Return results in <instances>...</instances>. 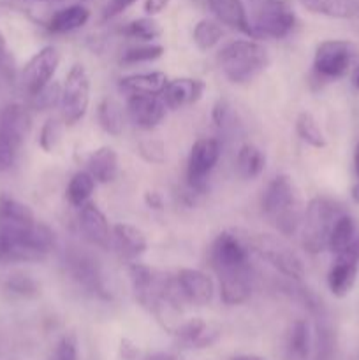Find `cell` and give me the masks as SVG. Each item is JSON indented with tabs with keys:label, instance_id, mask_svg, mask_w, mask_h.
<instances>
[{
	"label": "cell",
	"instance_id": "6da1fadb",
	"mask_svg": "<svg viewBox=\"0 0 359 360\" xmlns=\"http://www.w3.org/2000/svg\"><path fill=\"white\" fill-rule=\"evenodd\" d=\"M55 248V232L35 220L34 211L14 197L0 195V266L41 262Z\"/></svg>",
	"mask_w": 359,
	"mask_h": 360
},
{
	"label": "cell",
	"instance_id": "7a4b0ae2",
	"mask_svg": "<svg viewBox=\"0 0 359 360\" xmlns=\"http://www.w3.org/2000/svg\"><path fill=\"white\" fill-rule=\"evenodd\" d=\"M260 207L267 220L282 236H294L301 229L305 210L299 200L294 181L280 174L270 181L263 193Z\"/></svg>",
	"mask_w": 359,
	"mask_h": 360
},
{
	"label": "cell",
	"instance_id": "3957f363",
	"mask_svg": "<svg viewBox=\"0 0 359 360\" xmlns=\"http://www.w3.org/2000/svg\"><path fill=\"white\" fill-rule=\"evenodd\" d=\"M217 62L224 76L234 84L256 79L270 67L271 58L266 46L257 39H236L218 51Z\"/></svg>",
	"mask_w": 359,
	"mask_h": 360
},
{
	"label": "cell",
	"instance_id": "277c9868",
	"mask_svg": "<svg viewBox=\"0 0 359 360\" xmlns=\"http://www.w3.org/2000/svg\"><path fill=\"white\" fill-rule=\"evenodd\" d=\"M252 23L256 39H285L296 28V18L292 0H250Z\"/></svg>",
	"mask_w": 359,
	"mask_h": 360
},
{
	"label": "cell",
	"instance_id": "5b68a950",
	"mask_svg": "<svg viewBox=\"0 0 359 360\" xmlns=\"http://www.w3.org/2000/svg\"><path fill=\"white\" fill-rule=\"evenodd\" d=\"M341 214L340 207L327 197H313L306 204L301 224L303 248L312 255H319L327 250L331 227Z\"/></svg>",
	"mask_w": 359,
	"mask_h": 360
},
{
	"label": "cell",
	"instance_id": "8992f818",
	"mask_svg": "<svg viewBox=\"0 0 359 360\" xmlns=\"http://www.w3.org/2000/svg\"><path fill=\"white\" fill-rule=\"evenodd\" d=\"M30 129L32 116L27 105L13 102L0 111V172L13 167Z\"/></svg>",
	"mask_w": 359,
	"mask_h": 360
},
{
	"label": "cell",
	"instance_id": "52a82bcc",
	"mask_svg": "<svg viewBox=\"0 0 359 360\" xmlns=\"http://www.w3.org/2000/svg\"><path fill=\"white\" fill-rule=\"evenodd\" d=\"M90 74L83 63H73L67 70L60 95V118L73 127L87 116L90 105Z\"/></svg>",
	"mask_w": 359,
	"mask_h": 360
},
{
	"label": "cell",
	"instance_id": "ba28073f",
	"mask_svg": "<svg viewBox=\"0 0 359 360\" xmlns=\"http://www.w3.org/2000/svg\"><path fill=\"white\" fill-rule=\"evenodd\" d=\"M250 246L264 262L270 264L273 269L284 274L285 278L292 281H303V278H305L303 260L284 239L271 234H257L250 241Z\"/></svg>",
	"mask_w": 359,
	"mask_h": 360
},
{
	"label": "cell",
	"instance_id": "9c48e42d",
	"mask_svg": "<svg viewBox=\"0 0 359 360\" xmlns=\"http://www.w3.org/2000/svg\"><path fill=\"white\" fill-rule=\"evenodd\" d=\"M355 46L344 39L322 41L313 55V72L320 79H338L351 70L355 60Z\"/></svg>",
	"mask_w": 359,
	"mask_h": 360
},
{
	"label": "cell",
	"instance_id": "30bf717a",
	"mask_svg": "<svg viewBox=\"0 0 359 360\" xmlns=\"http://www.w3.org/2000/svg\"><path fill=\"white\" fill-rule=\"evenodd\" d=\"M210 262L218 276L229 273L248 271L250 267V248L238 234L224 231L215 238L210 250Z\"/></svg>",
	"mask_w": 359,
	"mask_h": 360
},
{
	"label": "cell",
	"instance_id": "8fae6325",
	"mask_svg": "<svg viewBox=\"0 0 359 360\" xmlns=\"http://www.w3.org/2000/svg\"><path fill=\"white\" fill-rule=\"evenodd\" d=\"M222 155L220 141L215 137L197 139L190 148L189 162H187V186L204 193L208 188V178L217 167Z\"/></svg>",
	"mask_w": 359,
	"mask_h": 360
},
{
	"label": "cell",
	"instance_id": "7c38bea8",
	"mask_svg": "<svg viewBox=\"0 0 359 360\" xmlns=\"http://www.w3.org/2000/svg\"><path fill=\"white\" fill-rule=\"evenodd\" d=\"M60 65V53L55 46H44L39 49L30 60L23 65L20 74V83L28 97L42 90L55 77Z\"/></svg>",
	"mask_w": 359,
	"mask_h": 360
},
{
	"label": "cell",
	"instance_id": "4fadbf2b",
	"mask_svg": "<svg viewBox=\"0 0 359 360\" xmlns=\"http://www.w3.org/2000/svg\"><path fill=\"white\" fill-rule=\"evenodd\" d=\"M359 269V238L344 252L336 253L327 273V287L329 292L338 299H344L351 294L358 280Z\"/></svg>",
	"mask_w": 359,
	"mask_h": 360
},
{
	"label": "cell",
	"instance_id": "5bb4252c",
	"mask_svg": "<svg viewBox=\"0 0 359 360\" xmlns=\"http://www.w3.org/2000/svg\"><path fill=\"white\" fill-rule=\"evenodd\" d=\"M125 112L137 129L153 130L164 122L168 105L164 104L160 95L130 94L127 95Z\"/></svg>",
	"mask_w": 359,
	"mask_h": 360
},
{
	"label": "cell",
	"instance_id": "9a60e30c",
	"mask_svg": "<svg viewBox=\"0 0 359 360\" xmlns=\"http://www.w3.org/2000/svg\"><path fill=\"white\" fill-rule=\"evenodd\" d=\"M77 225L80 232L87 243L101 250H108L113 241V229L109 227V221L101 207L88 200L84 206L77 210Z\"/></svg>",
	"mask_w": 359,
	"mask_h": 360
},
{
	"label": "cell",
	"instance_id": "2e32d148",
	"mask_svg": "<svg viewBox=\"0 0 359 360\" xmlns=\"http://www.w3.org/2000/svg\"><path fill=\"white\" fill-rule=\"evenodd\" d=\"M175 278L183 301L194 306L210 304L215 295V283L210 274L199 269L183 267L176 273Z\"/></svg>",
	"mask_w": 359,
	"mask_h": 360
},
{
	"label": "cell",
	"instance_id": "e0dca14e",
	"mask_svg": "<svg viewBox=\"0 0 359 360\" xmlns=\"http://www.w3.org/2000/svg\"><path fill=\"white\" fill-rule=\"evenodd\" d=\"M206 91V83L199 77H176L169 79L168 86L162 91V101L171 111L190 108L203 98Z\"/></svg>",
	"mask_w": 359,
	"mask_h": 360
},
{
	"label": "cell",
	"instance_id": "ac0fdd59",
	"mask_svg": "<svg viewBox=\"0 0 359 360\" xmlns=\"http://www.w3.org/2000/svg\"><path fill=\"white\" fill-rule=\"evenodd\" d=\"M208 9L211 11L215 20L220 25H225L231 30L239 32L250 39H256L253 35L250 16L246 13V7L241 0H206Z\"/></svg>",
	"mask_w": 359,
	"mask_h": 360
},
{
	"label": "cell",
	"instance_id": "d6986e66",
	"mask_svg": "<svg viewBox=\"0 0 359 360\" xmlns=\"http://www.w3.org/2000/svg\"><path fill=\"white\" fill-rule=\"evenodd\" d=\"M175 336L182 345L189 348H208L220 338V330L211 323L204 322L203 319H190L187 322H182L172 329Z\"/></svg>",
	"mask_w": 359,
	"mask_h": 360
},
{
	"label": "cell",
	"instance_id": "ffe728a7",
	"mask_svg": "<svg viewBox=\"0 0 359 360\" xmlns=\"http://www.w3.org/2000/svg\"><path fill=\"white\" fill-rule=\"evenodd\" d=\"M113 243L120 255L129 262L137 260L148 250V239L144 232L130 224H116L113 227Z\"/></svg>",
	"mask_w": 359,
	"mask_h": 360
},
{
	"label": "cell",
	"instance_id": "44dd1931",
	"mask_svg": "<svg viewBox=\"0 0 359 360\" xmlns=\"http://www.w3.org/2000/svg\"><path fill=\"white\" fill-rule=\"evenodd\" d=\"M90 9L83 4H70V6L62 7V9L55 11L46 21V28L49 34L63 35L76 32L83 28L84 25L90 21Z\"/></svg>",
	"mask_w": 359,
	"mask_h": 360
},
{
	"label": "cell",
	"instance_id": "7402d4cb",
	"mask_svg": "<svg viewBox=\"0 0 359 360\" xmlns=\"http://www.w3.org/2000/svg\"><path fill=\"white\" fill-rule=\"evenodd\" d=\"M220 280V299L227 306L245 304L253 290L252 269L229 273L218 276Z\"/></svg>",
	"mask_w": 359,
	"mask_h": 360
},
{
	"label": "cell",
	"instance_id": "603a6c76",
	"mask_svg": "<svg viewBox=\"0 0 359 360\" xmlns=\"http://www.w3.org/2000/svg\"><path fill=\"white\" fill-rule=\"evenodd\" d=\"M69 267L74 280L80 281L84 288L92 290L94 294L101 295V297H109L101 269H99L97 262H94L90 257L76 253V255H73L69 259Z\"/></svg>",
	"mask_w": 359,
	"mask_h": 360
},
{
	"label": "cell",
	"instance_id": "cb8c5ba5",
	"mask_svg": "<svg viewBox=\"0 0 359 360\" xmlns=\"http://www.w3.org/2000/svg\"><path fill=\"white\" fill-rule=\"evenodd\" d=\"M169 83V77L162 70H150V72L129 74L118 79V88L123 94H146L162 95Z\"/></svg>",
	"mask_w": 359,
	"mask_h": 360
},
{
	"label": "cell",
	"instance_id": "d4e9b609",
	"mask_svg": "<svg viewBox=\"0 0 359 360\" xmlns=\"http://www.w3.org/2000/svg\"><path fill=\"white\" fill-rule=\"evenodd\" d=\"M88 172L94 176V179L101 185L113 183L118 176V153L111 146H101L95 151H92L87 160Z\"/></svg>",
	"mask_w": 359,
	"mask_h": 360
},
{
	"label": "cell",
	"instance_id": "484cf974",
	"mask_svg": "<svg viewBox=\"0 0 359 360\" xmlns=\"http://www.w3.org/2000/svg\"><path fill=\"white\" fill-rule=\"evenodd\" d=\"M298 2L310 14L331 18V20H348L358 13V7L352 0H298Z\"/></svg>",
	"mask_w": 359,
	"mask_h": 360
},
{
	"label": "cell",
	"instance_id": "4316f807",
	"mask_svg": "<svg viewBox=\"0 0 359 360\" xmlns=\"http://www.w3.org/2000/svg\"><path fill=\"white\" fill-rule=\"evenodd\" d=\"M97 122L109 136H122L125 130V109L116 98L104 97L97 105Z\"/></svg>",
	"mask_w": 359,
	"mask_h": 360
},
{
	"label": "cell",
	"instance_id": "83f0119b",
	"mask_svg": "<svg viewBox=\"0 0 359 360\" xmlns=\"http://www.w3.org/2000/svg\"><path fill=\"white\" fill-rule=\"evenodd\" d=\"M266 167V155L256 144H243L236 155V169L243 179H256Z\"/></svg>",
	"mask_w": 359,
	"mask_h": 360
},
{
	"label": "cell",
	"instance_id": "f1b7e54d",
	"mask_svg": "<svg viewBox=\"0 0 359 360\" xmlns=\"http://www.w3.org/2000/svg\"><path fill=\"white\" fill-rule=\"evenodd\" d=\"M358 229H355V221L347 213H341L340 217L334 220L333 227H331L329 239H327V250L336 255V253L344 252L345 248L352 245L358 239Z\"/></svg>",
	"mask_w": 359,
	"mask_h": 360
},
{
	"label": "cell",
	"instance_id": "f546056e",
	"mask_svg": "<svg viewBox=\"0 0 359 360\" xmlns=\"http://www.w3.org/2000/svg\"><path fill=\"white\" fill-rule=\"evenodd\" d=\"M224 39V28L217 20H210V18H203L194 25L192 30V41L199 51L208 53L213 48H217Z\"/></svg>",
	"mask_w": 359,
	"mask_h": 360
},
{
	"label": "cell",
	"instance_id": "4dcf8cb0",
	"mask_svg": "<svg viewBox=\"0 0 359 360\" xmlns=\"http://www.w3.org/2000/svg\"><path fill=\"white\" fill-rule=\"evenodd\" d=\"M95 185H97V181H95L94 176L88 171H77L76 174H73L65 188V197L70 206L76 207V210L84 206L90 200Z\"/></svg>",
	"mask_w": 359,
	"mask_h": 360
},
{
	"label": "cell",
	"instance_id": "1f68e13d",
	"mask_svg": "<svg viewBox=\"0 0 359 360\" xmlns=\"http://www.w3.org/2000/svg\"><path fill=\"white\" fill-rule=\"evenodd\" d=\"M162 34L164 28L155 20V16L136 18L123 27V35L137 42H155Z\"/></svg>",
	"mask_w": 359,
	"mask_h": 360
},
{
	"label": "cell",
	"instance_id": "d6a6232c",
	"mask_svg": "<svg viewBox=\"0 0 359 360\" xmlns=\"http://www.w3.org/2000/svg\"><path fill=\"white\" fill-rule=\"evenodd\" d=\"M287 348L291 357H294L296 360L308 359L310 350H312V334H310V326L306 320L299 319L292 323Z\"/></svg>",
	"mask_w": 359,
	"mask_h": 360
},
{
	"label": "cell",
	"instance_id": "836d02e7",
	"mask_svg": "<svg viewBox=\"0 0 359 360\" xmlns=\"http://www.w3.org/2000/svg\"><path fill=\"white\" fill-rule=\"evenodd\" d=\"M296 134H298L299 139H301L303 143H306L312 148H317V150L326 148L327 144L326 136H324L319 122H317L315 116L308 111L299 112L298 118H296Z\"/></svg>",
	"mask_w": 359,
	"mask_h": 360
},
{
	"label": "cell",
	"instance_id": "e575fe53",
	"mask_svg": "<svg viewBox=\"0 0 359 360\" xmlns=\"http://www.w3.org/2000/svg\"><path fill=\"white\" fill-rule=\"evenodd\" d=\"M165 53V48L162 44H157V42H139L136 46H130L123 51L122 65H141V63H150L155 62V60L162 58Z\"/></svg>",
	"mask_w": 359,
	"mask_h": 360
},
{
	"label": "cell",
	"instance_id": "d590c367",
	"mask_svg": "<svg viewBox=\"0 0 359 360\" xmlns=\"http://www.w3.org/2000/svg\"><path fill=\"white\" fill-rule=\"evenodd\" d=\"M60 95H62V84L56 83V81H51L39 94L30 97V105L34 109H37V111H48V109L60 105Z\"/></svg>",
	"mask_w": 359,
	"mask_h": 360
},
{
	"label": "cell",
	"instance_id": "8d00e7d4",
	"mask_svg": "<svg viewBox=\"0 0 359 360\" xmlns=\"http://www.w3.org/2000/svg\"><path fill=\"white\" fill-rule=\"evenodd\" d=\"M137 155L143 158L146 164L162 165L168 158L165 155V144L158 139H143L137 144Z\"/></svg>",
	"mask_w": 359,
	"mask_h": 360
},
{
	"label": "cell",
	"instance_id": "74e56055",
	"mask_svg": "<svg viewBox=\"0 0 359 360\" xmlns=\"http://www.w3.org/2000/svg\"><path fill=\"white\" fill-rule=\"evenodd\" d=\"M60 136H62V129L56 118H48L42 125L41 134H39V146L46 153H53L60 143Z\"/></svg>",
	"mask_w": 359,
	"mask_h": 360
},
{
	"label": "cell",
	"instance_id": "f35d334b",
	"mask_svg": "<svg viewBox=\"0 0 359 360\" xmlns=\"http://www.w3.org/2000/svg\"><path fill=\"white\" fill-rule=\"evenodd\" d=\"M7 290L13 294L20 295V297H35L39 294V285L34 278L25 276V274H16L11 276L7 281Z\"/></svg>",
	"mask_w": 359,
	"mask_h": 360
},
{
	"label": "cell",
	"instance_id": "ab89813d",
	"mask_svg": "<svg viewBox=\"0 0 359 360\" xmlns=\"http://www.w3.org/2000/svg\"><path fill=\"white\" fill-rule=\"evenodd\" d=\"M55 360H77V341L73 334H65L56 347Z\"/></svg>",
	"mask_w": 359,
	"mask_h": 360
},
{
	"label": "cell",
	"instance_id": "60d3db41",
	"mask_svg": "<svg viewBox=\"0 0 359 360\" xmlns=\"http://www.w3.org/2000/svg\"><path fill=\"white\" fill-rule=\"evenodd\" d=\"M137 0H108L102 11V21H111L122 16L129 7H132Z\"/></svg>",
	"mask_w": 359,
	"mask_h": 360
},
{
	"label": "cell",
	"instance_id": "b9f144b4",
	"mask_svg": "<svg viewBox=\"0 0 359 360\" xmlns=\"http://www.w3.org/2000/svg\"><path fill=\"white\" fill-rule=\"evenodd\" d=\"M229 115H231V105L225 98H218L213 104V109H211V120H213L215 127L217 129H224L225 123H227Z\"/></svg>",
	"mask_w": 359,
	"mask_h": 360
},
{
	"label": "cell",
	"instance_id": "7bdbcfd3",
	"mask_svg": "<svg viewBox=\"0 0 359 360\" xmlns=\"http://www.w3.org/2000/svg\"><path fill=\"white\" fill-rule=\"evenodd\" d=\"M171 2L172 0H144L143 9L146 16H158V14L164 13L171 6Z\"/></svg>",
	"mask_w": 359,
	"mask_h": 360
},
{
	"label": "cell",
	"instance_id": "ee69618b",
	"mask_svg": "<svg viewBox=\"0 0 359 360\" xmlns=\"http://www.w3.org/2000/svg\"><path fill=\"white\" fill-rule=\"evenodd\" d=\"M143 200L144 204H146V207H150L151 211H162L165 206L164 197H162L158 192H155V190H146V192H144Z\"/></svg>",
	"mask_w": 359,
	"mask_h": 360
},
{
	"label": "cell",
	"instance_id": "f6af8a7d",
	"mask_svg": "<svg viewBox=\"0 0 359 360\" xmlns=\"http://www.w3.org/2000/svg\"><path fill=\"white\" fill-rule=\"evenodd\" d=\"M7 58V42H6V35L0 32V63Z\"/></svg>",
	"mask_w": 359,
	"mask_h": 360
},
{
	"label": "cell",
	"instance_id": "bcb514c9",
	"mask_svg": "<svg viewBox=\"0 0 359 360\" xmlns=\"http://www.w3.org/2000/svg\"><path fill=\"white\" fill-rule=\"evenodd\" d=\"M354 171L359 178V143L354 148Z\"/></svg>",
	"mask_w": 359,
	"mask_h": 360
},
{
	"label": "cell",
	"instance_id": "7dc6e473",
	"mask_svg": "<svg viewBox=\"0 0 359 360\" xmlns=\"http://www.w3.org/2000/svg\"><path fill=\"white\" fill-rule=\"evenodd\" d=\"M351 197L355 204H359V183H355V185L351 188Z\"/></svg>",
	"mask_w": 359,
	"mask_h": 360
},
{
	"label": "cell",
	"instance_id": "c3c4849f",
	"mask_svg": "<svg viewBox=\"0 0 359 360\" xmlns=\"http://www.w3.org/2000/svg\"><path fill=\"white\" fill-rule=\"evenodd\" d=\"M352 84L359 90V65H355L354 72H352Z\"/></svg>",
	"mask_w": 359,
	"mask_h": 360
},
{
	"label": "cell",
	"instance_id": "681fc988",
	"mask_svg": "<svg viewBox=\"0 0 359 360\" xmlns=\"http://www.w3.org/2000/svg\"><path fill=\"white\" fill-rule=\"evenodd\" d=\"M231 360H264V359L256 357V355H238V357H234Z\"/></svg>",
	"mask_w": 359,
	"mask_h": 360
},
{
	"label": "cell",
	"instance_id": "f907efd6",
	"mask_svg": "<svg viewBox=\"0 0 359 360\" xmlns=\"http://www.w3.org/2000/svg\"><path fill=\"white\" fill-rule=\"evenodd\" d=\"M148 360H178L176 357H171V355H153Z\"/></svg>",
	"mask_w": 359,
	"mask_h": 360
},
{
	"label": "cell",
	"instance_id": "816d5d0a",
	"mask_svg": "<svg viewBox=\"0 0 359 360\" xmlns=\"http://www.w3.org/2000/svg\"><path fill=\"white\" fill-rule=\"evenodd\" d=\"M34 2H48V0H34Z\"/></svg>",
	"mask_w": 359,
	"mask_h": 360
}]
</instances>
